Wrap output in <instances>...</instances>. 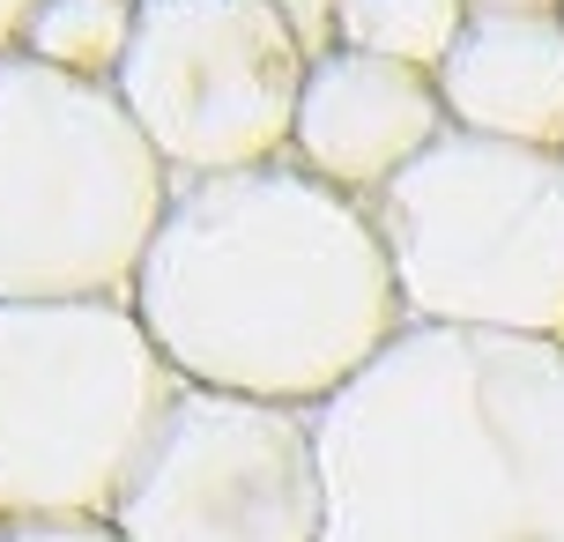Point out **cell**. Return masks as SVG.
<instances>
[{
    "label": "cell",
    "instance_id": "obj_14",
    "mask_svg": "<svg viewBox=\"0 0 564 542\" xmlns=\"http://www.w3.org/2000/svg\"><path fill=\"white\" fill-rule=\"evenodd\" d=\"M30 15H37V0H0V53H15V45H23Z\"/></svg>",
    "mask_w": 564,
    "mask_h": 542
},
{
    "label": "cell",
    "instance_id": "obj_6",
    "mask_svg": "<svg viewBox=\"0 0 564 542\" xmlns=\"http://www.w3.org/2000/svg\"><path fill=\"white\" fill-rule=\"evenodd\" d=\"M312 45L268 0H141L112 89L171 178L290 156Z\"/></svg>",
    "mask_w": 564,
    "mask_h": 542
},
{
    "label": "cell",
    "instance_id": "obj_15",
    "mask_svg": "<svg viewBox=\"0 0 564 542\" xmlns=\"http://www.w3.org/2000/svg\"><path fill=\"white\" fill-rule=\"evenodd\" d=\"M476 8H564V0H476Z\"/></svg>",
    "mask_w": 564,
    "mask_h": 542
},
{
    "label": "cell",
    "instance_id": "obj_8",
    "mask_svg": "<svg viewBox=\"0 0 564 542\" xmlns=\"http://www.w3.org/2000/svg\"><path fill=\"white\" fill-rule=\"evenodd\" d=\"M446 127L453 119H446V97H438V75L357 53V45H327L305 67L290 156L305 172H319L327 186L371 200L394 172H409Z\"/></svg>",
    "mask_w": 564,
    "mask_h": 542
},
{
    "label": "cell",
    "instance_id": "obj_2",
    "mask_svg": "<svg viewBox=\"0 0 564 542\" xmlns=\"http://www.w3.org/2000/svg\"><path fill=\"white\" fill-rule=\"evenodd\" d=\"M312 431L319 542H564V335L409 319Z\"/></svg>",
    "mask_w": 564,
    "mask_h": 542
},
{
    "label": "cell",
    "instance_id": "obj_1",
    "mask_svg": "<svg viewBox=\"0 0 564 542\" xmlns=\"http://www.w3.org/2000/svg\"><path fill=\"white\" fill-rule=\"evenodd\" d=\"M134 313L178 379L319 409L409 327L371 200L297 156L171 178Z\"/></svg>",
    "mask_w": 564,
    "mask_h": 542
},
{
    "label": "cell",
    "instance_id": "obj_7",
    "mask_svg": "<svg viewBox=\"0 0 564 542\" xmlns=\"http://www.w3.org/2000/svg\"><path fill=\"white\" fill-rule=\"evenodd\" d=\"M127 542H319L327 476L312 409L178 387L112 506Z\"/></svg>",
    "mask_w": 564,
    "mask_h": 542
},
{
    "label": "cell",
    "instance_id": "obj_3",
    "mask_svg": "<svg viewBox=\"0 0 564 542\" xmlns=\"http://www.w3.org/2000/svg\"><path fill=\"white\" fill-rule=\"evenodd\" d=\"M171 172L112 83L0 53V297H127Z\"/></svg>",
    "mask_w": 564,
    "mask_h": 542
},
{
    "label": "cell",
    "instance_id": "obj_9",
    "mask_svg": "<svg viewBox=\"0 0 564 542\" xmlns=\"http://www.w3.org/2000/svg\"><path fill=\"white\" fill-rule=\"evenodd\" d=\"M438 97L468 134L564 149V8H468Z\"/></svg>",
    "mask_w": 564,
    "mask_h": 542
},
{
    "label": "cell",
    "instance_id": "obj_10",
    "mask_svg": "<svg viewBox=\"0 0 564 542\" xmlns=\"http://www.w3.org/2000/svg\"><path fill=\"white\" fill-rule=\"evenodd\" d=\"M468 8L476 0H341L335 45H357V53H379V59H401V67L438 75V59L453 53Z\"/></svg>",
    "mask_w": 564,
    "mask_h": 542
},
{
    "label": "cell",
    "instance_id": "obj_12",
    "mask_svg": "<svg viewBox=\"0 0 564 542\" xmlns=\"http://www.w3.org/2000/svg\"><path fill=\"white\" fill-rule=\"evenodd\" d=\"M0 542H127L112 513H23L0 520Z\"/></svg>",
    "mask_w": 564,
    "mask_h": 542
},
{
    "label": "cell",
    "instance_id": "obj_4",
    "mask_svg": "<svg viewBox=\"0 0 564 542\" xmlns=\"http://www.w3.org/2000/svg\"><path fill=\"white\" fill-rule=\"evenodd\" d=\"M178 387L134 297H0V520L112 513Z\"/></svg>",
    "mask_w": 564,
    "mask_h": 542
},
{
    "label": "cell",
    "instance_id": "obj_11",
    "mask_svg": "<svg viewBox=\"0 0 564 542\" xmlns=\"http://www.w3.org/2000/svg\"><path fill=\"white\" fill-rule=\"evenodd\" d=\"M134 8L141 0H37L23 53L53 59L67 75H89V83H112L127 59V37H134Z\"/></svg>",
    "mask_w": 564,
    "mask_h": 542
},
{
    "label": "cell",
    "instance_id": "obj_13",
    "mask_svg": "<svg viewBox=\"0 0 564 542\" xmlns=\"http://www.w3.org/2000/svg\"><path fill=\"white\" fill-rule=\"evenodd\" d=\"M275 15H290V30L305 37L312 53H327V37H335V8L341 0H268Z\"/></svg>",
    "mask_w": 564,
    "mask_h": 542
},
{
    "label": "cell",
    "instance_id": "obj_5",
    "mask_svg": "<svg viewBox=\"0 0 564 542\" xmlns=\"http://www.w3.org/2000/svg\"><path fill=\"white\" fill-rule=\"evenodd\" d=\"M409 319L564 335V149L446 127L371 194Z\"/></svg>",
    "mask_w": 564,
    "mask_h": 542
}]
</instances>
